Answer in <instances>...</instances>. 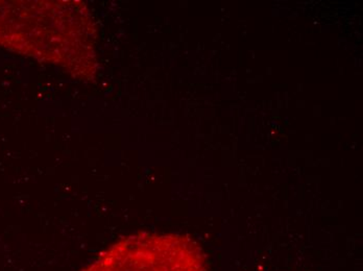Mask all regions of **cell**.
<instances>
[{
  "label": "cell",
  "mask_w": 363,
  "mask_h": 271,
  "mask_svg": "<svg viewBox=\"0 0 363 271\" xmlns=\"http://www.w3.org/2000/svg\"><path fill=\"white\" fill-rule=\"evenodd\" d=\"M96 33L83 2L0 1V46L81 79L96 71Z\"/></svg>",
  "instance_id": "6da1fadb"
},
{
  "label": "cell",
  "mask_w": 363,
  "mask_h": 271,
  "mask_svg": "<svg viewBox=\"0 0 363 271\" xmlns=\"http://www.w3.org/2000/svg\"><path fill=\"white\" fill-rule=\"evenodd\" d=\"M79 271H208V264L188 236L143 232L119 238Z\"/></svg>",
  "instance_id": "7a4b0ae2"
}]
</instances>
